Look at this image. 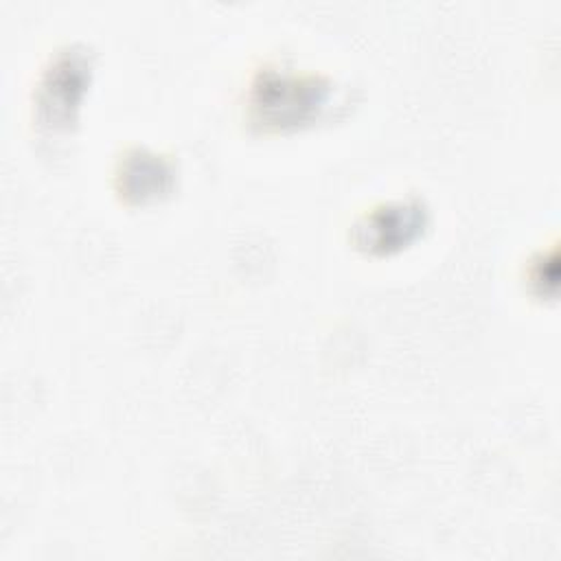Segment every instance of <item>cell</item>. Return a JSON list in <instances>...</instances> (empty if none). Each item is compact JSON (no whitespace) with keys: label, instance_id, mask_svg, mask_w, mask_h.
Segmentation results:
<instances>
[{"label":"cell","instance_id":"obj_1","mask_svg":"<svg viewBox=\"0 0 561 561\" xmlns=\"http://www.w3.org/2000/svg\"><path fill=\"white\" fill-rule=\"evenodd\" d=\"M329 83L316 77L261 75L252 90V112L267 127H296L318 116L329 99Z\"/></svg>","mask_w":561,"mask_h":561},{"label":"cell","instance_id":"obj_3","mask_svg":"<svg viewBox=\"0 0 561 561\" xmlns=\"http://www.w3.org/2000/svg\"><path fill=\"white\" fill-rule=\"evenodd\" d=\"M425 226L419 202H401L370 213L357 226V243L370 252H392L408 245Z\"/></svg>","mask_w":561,"mask_h":561},{"label":"cell","instance_id":"obj_4","mask_svg":"<svg viewBox=\"0 0 561 561\" xmlns=\"http://www.w3.org/2000/svg\"><path fill=\"white\" fill-rule=\"evenodd\" d=\"M169 182V169L156 156L136 153L123 169V193L138 199L160 195Z\"/></svg>","mask_w":561,"mask_h":561},{"label":"cell","instance_id":"obj_2","mask_svg":"<svg viewBox=\"0 0 561 561\" xmlns=\"http://www.w3.org/2000/svg\"><path fill=\"white\" fill-rule=\"evenodd\" d=\"M90 66L83 55H61L46 70L37 90V121L48 129H66L85 92Z\"/></svg>","mask_w":561,"mask_h":561}]
</instances>
